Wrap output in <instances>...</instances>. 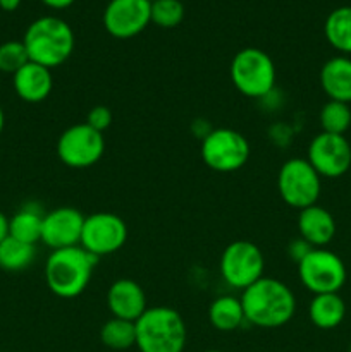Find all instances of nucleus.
Segmentation results:
<instances>
[{"instance_id":"obj_1","label":"nucleus","mask_w":351,"mask_h":352,"mask_svg":"<svg viewBox=\"0 0 351 352\" xmlns=\"http://www.w3.org/2000/svg\"><path fill=\"white\" fill-rule=\"evenodd\" d=\"M244 320L258 329H279L295 316L296 298L289 285L262 277L241 294Z\"/></svg>"},{"instance_id":"obj_2","label":"nucleus","mask_w":351,"mask_h":352,"mask_svg":"<svg viewBox=\"0 0 351 352\" xmlns=\"http://www.w3.org/2000/svg\"><path fill=\"white\" fill-rule=\"evenodd\" d=\"M96 260L81 246L52 251L45 261V282L52 294L62 299L78 298L92 280Z\"/></svg>"},{"instance_id":"obj_3","label":"nucleus","mask_w":351,"mask_h":352,"mask_svg":"<svg viewBox=\"0 0 351 352\" xmlns=\"http://www.w3.org/2000/svg\"><path fill=\"white\" fill-rule=\"evenodd\" d=\"M23 43L31 62L52 71L71 57L74 50V33L61 17L45 16L28 26Z\"/></svg>"},{"instance_id":"obj_4","label":"nucleus","mask_w":351,"mask_h":352,"mask_svg":"<svg viewBox=\"0 0 351 352\" xmlns=\"http://www.w3.org/2000/svg\"><path fill=\"white\" fill-rule=\"evenodd\" d=\"M140 352H182L188 340L186 323L169 306H151L134 322Z\"/></svg>"},{"instance_id":"obj_5","label":"nucleus","mask_w":351,"mask_h":352,"mask_svg":"<svg viewBox=\"0 0 351 352\" xmlns=\"http://www.w3.org/2000/svg\"><path fill=\"white\" fill-rule=\"evenodd\" d=\"M229 72L234 88L248 98H264L275 86L274 60L260 48L248 47L237 52Z\"/></svg>"},{"instance_id":"obj_6","label":"nucleus","mask_w":351,"mask_h":352,"mask_svg":"<svg viewBox=\"0 0 351 352\" xmlns=\"http://www.w3.org/2000/svg\"><path fill=\"white\" fill-rule=\"evenodd\" d=\"M277 191L282 201L291 208H308L319 201L322 177L306 158H289L277 174Z\"/></svg>"},{"instance_id":"obj_7","label":"nucleus","mask_w":351,"mask_h":352,"mask_svg":"<svg viewBox=\"0 0 351 352\" xmlns=\"http://www.w3.org/2000/svg\"><path fill=\"white\" fill-rule=\"evenodd\" d=\"M202 158L215 172H236L250 158V143L237 131L229 127L210 129L202 140Z\"/></svg>"},{"instance_id":"obj_8","label":"nucleus","mask_w":351,"mask_h":352,"mask_svg":"<svg viewBox=\"0 0 351 352\" xmlns=\"http://www.w3.org/2000/svg\"><path fill=\"white\" fill-rule=\"evenodd\" d=\"M298 275L303 287L312 294L339 292L346 282L343 260L326 248H313L298 263Z\"/></svg>"},{"instance_id":"obj_9","label":"nucleus","mask_w":351,"mask_h":352,"mask_svg":"<svg viewBox=\"0 0 351 352\" xmlns=\"http://www.w3.org/2000/svg\"><path fill=\"white\" fill-rule=\"evenodd\" d=\"M105 153L103 133L93 129L88 124H74L58 136V160L71 168L93 167Z\"/></svg>"},{"instance_id":"obj_10","label":"nucleus","mask_w":351,"mask_h":352,"mask_svg":"<svg viewBox=\"0 0 351 352\" xmlns=\"http://www.w3.org/2000/svg\"><path fill=\"white\" fill-rule=\"evenodd\" d=\"M265 260L260 248L250 241H234L220 256V274L227 285L244 291L264 277Z\"/></svg>"},{"instance_id":"obj_11","label":"nucleus","mask_w":351,"mask_h":352,"mask_svg":"<svg viewBox=\"0 0 351 352\" xmlns=\"http://www.w3.org/2000/svg\"><path fill=\"white\" fill-rule=\"evenodd\" d=\"M127 227L116 213L98 212L85 217L79 246L95 258L107 256L126 244Z\"/></svg>"},{"instance_id":"obj_12","label":"nucleus","mask_w":351,"mask_h":352,"mask_svg":"<svg viewBox=\"0 0 351 352\" xmlns=\"http://www.w3.org/2000/svg\"><path fill=\"white\" fill-rule=\"evenodd\" d=\"M306 160L320 177H341L351 167V144L343 134L320 133L310 141Z\"/></svg>"},{"instance_id":"obj_13","label":"nucleus","mask_w":351,"mask_h":352,"mask_svg":"<svg viewBox=\"0 0 351 352\" xmlns=\"http://www.w3.org/2000/svg\"><path fill=\"white\" fill-rule=\"evenodd\" d=\"M148 0H110L103 10V28L119 40L138 36L151 23Z\"/></svg>"},{"instance_id":"obj_14","label":"nucleus","mask_w":351,"mask_h":352,"mask_svg":"<svg viewBox=\"0 0 351 352\" xmlns=\"http://www.w3.org/2000/svg\"><path fill=\"white\" fill-rule=\"evenodd\" d=\"M85 215L72 206H61L45 213L41 243L52 251L79 246Z\"/></svg>"},{"instance_id":"obj_15","label":"nucleus","mask_w":351,"mask_h":352,"mask_svg":"<svg viewBox=\"0 0 351 352\" xmlns=\"http://www.w3.org/2000/svg\"><path fill=\"white\" fill-rule=\"evenodd\" d=\"M107 306L114 318L136 322L148 309L143 287L131 278H119L107 291Z\"/></svg>"},{"instance_id":"obj_16","label":"nucleus","mask_w":351,"mask_h":352,"mask_svg":"<svg viewBox=\"0 0 351 352\" xmlns=\"http://www.w3.org/2000/svg\"><path fill=\"white\" fill-rule=\"evenodd\" d=\"M54 88V78L50 69L28 62L14 74V89L17 96L28 103H40L48 98Z\"/></svg>"},{"instance_id":"obj_17","label":"nucleus","mask_w":351,"mask_h":352,"mask_svg":"<svg viewBox=\"0 0 351 352\" xmlns=\"http://www.w3.org/2000/svg\"><path fill=\"white\" fill-rule=\"evenodd\" d=\"M298 230L299 237L305 239L310 246L323 248L336 236V220L329 210L312 205L299 210Z\"/></svg>"},{"instance_id":"obj_18","label":"nucleus","mask_w":351,"mask_h":352,"mask_svg":"<svg viewBox=\"0 0 351 352\" xmlns=\"http://www.w3.org/2000/svg\"><path fill=\"white\" fill-rule=\"evenodd\" d=\"M320 86L329 100L351 103V58L337 55L320 69Z\"/></svg>"},{"instance_id":"obj_19","label":"nucleus","mask_w":351,"mask_h":352,"mask_svg":"<svg viewBox=\"0 0 351 352\" xmlns=\"http://www.w3.org/2000/svg\"><path fill=\"white\" fill-rule=\"evenodd\" d=\"M308 316L320 330H332L343 323L346 316V305L339 292L317 294L308 306Z\"/></svg>"},{"instance_id":"obj_20","label":"nucleus","mask_w":351,"mask_h":352,"mask_svg":"<svg viewBox=\"0 0 351 352\" xmlns=\"http://www.w3.org/2000/svg\"><path fill=\"white\" fill-rule=\"evenodd\" d=\"M210 325L219 332H234L240 329L244 320L241 299L234 296H219L212 301L209 308Z\"/></svg>"},{"instance_id":"obj_21","label":"nucleus","mask_w":351,"mask_h":352,"mask_svg":"<svg viewBox=\"0 0 351 352\" xmlns=\"http://www.w3.org/2000/svg\"><path fill=\"white\" fill-rule=\"evenodd\" d=\"M43 217L45 213H41L36 205L23 206L19 212L14 213L12 219H9L10 237L28 244H36L41 241Z\"/></svg>"},{"instance_id":"obj_22","label":"nucleus","mask_w":351,"mask_h":352,"mask_svg":"<svg viewBox=\"0 0 351 352\" xmlns=\"http://www.w3.org/2000/svg\"><path fill=\"white\" fill-rule=\"evenodd\" d=\"M323 33L332 48L344 55H351V6L334 9L327 16Z\"/></svg>"},{"instance_id":"obj_23","label":"nucleus","mask_w":351,"mask_h":352,"mask_svg":"<svg viewBox=\"0 0 351 352\" xmlns=\"http://www.w3.org/2000/svg\"><path fill=\"white\" fill-rule=\"evenodd\" d=\"M36 258L34 244L23 243L14 237H7L0 244V268L7 272H23L30 267Z\"/></svg>"},{"instance_id":"obj_24","label":"nucleus","mask_w":351,"mask_h":352,"mask_svg":"<svg viewBox=\"0 0 351 352\" xmlns=\"http://www.w3.org/2000/svg\"><path fill=\"white\" fill-rule=\"evenodd\" d=\"M100 340L105 347L114 351H126L136 346V327L134 322L110 318L100 329Z\"/></svg>"},{"instance_id":"obj_25","label":"nucleus","mask_w":351,"mask_h":352,"mask_svg":"<svg viewBox=\"0 0 351 352\" xmlns=\"http://www.w3.org/2000/svg\"><path fill=\"white\" fill-rule=\"evenodd\" d=\"M320 127L322 133L329 134H343L350 129L351 126V109L348 103L329 100L326 105L320 109Z\"/></svg>"},{"instance_id":"obj_26","label":"nucleus","mask_w":351,"mask_h":352,"mask_svg":"<svg viewBox=\"0 0 351 352\" xmlns=\"http://www.w3.org/2000/svg\"><path fill=\"white\" fill-rule=\"evenodd\" d=\"M150 3V19L157 26L171 30L184 19V6L181 0H155Z\"/></svg>"},{"instance_id":"obj_27","label":"nucleus","mask_w":351,"mask_h":352,"mask_svg":"<svg viewBox=\"0 0 351 352\" xmlns=\"http://www.w3.org/2000/svg\"><path fill=\"white\" fill-rule=\"evenodd\" d=\"M28 62L30 57L23 41L12 40L0 45V72L14 76Z\"/></svg>"},{"instance_id":"obj_28","label":"nucleus","mask_w":351,"mask_h":352,"mask_svg":"<svg viewBox=\"0 0 351 352\" xmlns=\"http://www.w3.org/2000/svg\"><path fill=\"white\" fill-rule=\"evenodd\" d=\"M86 124H88L89 127H93V129L103 133V131L109 129L110 124H112V112H110V109H107V107L103 105L93 107L88 112V116H86Z\"/></svg>"},{"instance_id":"obj_29","label":"nucleus","mask_w":351,"mask_h":352,"mask_svg":"<svg viewBox=\"0 0 351 352\" xmlns=\"http://www.w3.org/2000/svg\"><path fill=\"white\" fill-rule=\"evenodd\" d=\"M312 250H313V246H310L305 239L298 237V239L291 241V244H289V248H288V253H289V256L296 261V265H298L299 261H301L303 258H305Z\"/></svg>"},{"instance_id":"obj_30","label":"nucleus","mask_w":351,"mask_h":352,"mask_svg":"<svg viewBox=\"0 0 351 352\" xmlns=\"http://www.w3.org/2000/svg\"><path fill=\"white\" fill-rule=\"evenodd\" d=\"M41 2H43L47 7H50V9L62 10V9H67V7H71L76 0H41Z\"/></svg>"},{"instance_id":"obj_31","label":"nucleus","mask_w":351,"mask_h":352,"mask_svg":"<svg viewBox=\"0 0 351 352\" xmlns=\"http://www.w3.org/2000/svg\"><path fill=\"white\" fill-rule=\"evenodd\" d=\"M10 236V229H9V219L0 212V244Z\"/></svg>"},{"instance_id":"obj_32","label":"nucleus","mask_w":351,"mask_h":352,"mask_svg":"<svg viewBox=\"0 0 351 352\" xmlns=\"http://www.w3.org/2000/svg\"><path fill=\"white\" fill-rule=\"evenodd\" d=\"M21 6V0H0V9L6 12H12Z\"/></svg>"},{"instance_id":"obj_33","label":"nucleus","mask_w":351,"mask_h":352,"mask_svg":"<svg viewBox=\"0 0 351 352\" xmlns=\"http://www.w3.org/2000/svg\"><path fill=\"white\" fill-rule=\"evenodd\" d=\"M3 126H6V116H3V110L0 107V133L3 131Z\"/></svg>"},{"instance_id":"obj_34","label":"nucleus","mask_w":351,"mask_h":352,"mask_svg":"<svg viewBox=\"0 0 351 352\" xmlns=\"http://www.w3.org/2000/svg\"><path fill=\"white\" fill-rule=\"evenodd\" d=\"M205 352H222V351H217V349H210V351H205Z\"/></svg>"},{"instance_id":"obj_35","label":"nucleus","mask_w":351,"mask_h":352,"mask_svg":"<svg viewBox=\"0 0 351 352\" xmlns=\"http://www.w3.org/2000/svg\"><path fill=\"white\" fill-rule=\"evenodd\" d=\"M148 2H155V0H148Z\"/></svg>"}]
</instances>
